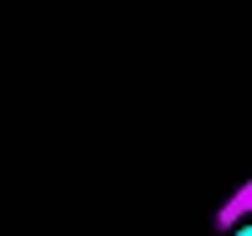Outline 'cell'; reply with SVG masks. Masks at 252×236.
<instances>
[{"instance_id":"1","label":"cell","mask_w":252,"mask_h":236,"mask_svg":"<svg viewBox=\"0 0 252 236\" xmlns=\"http://www.w3.org/2000/svg\"><path fill=\"white\" fill-rule=\"evenodd\" d=\"M232 236H252V221H247V226H237V231H232Z\"/></svg>"}]
</instances>
